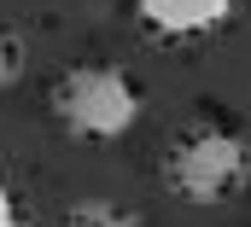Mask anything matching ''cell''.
Listing matches in <instances>:
<instances>
[{
	"label": "cell",
	"mask_w": 251,
	"mask_h": 227,
	"mask_svg": "<svg viewBox=\"0 0 251 227\" xmlns=\"http://www.w3.org/2000/svg\"><path fill=\"white\" fill-rule=\"evenodd\" d=\"M246 181V140L228 134V128H193L170 146L164 158V186L181 198V204H228Z\"/></svg>",
	"instance_id": "7a4b0ae2"
},
{
	"label": "cell",
	"mask_w": 251,
	"mask_h": 227,
	"mask_svg": "<svg viewBox=\"0 0 251 227\" xmlns=\"http://www.w3.org/2000/svg\"><path fill=\"white\" fill-rule=\"evenodd\" d=\"M0 227H18V198H12L6 181H0Z\"/></svg>",
	"instance_id": "8992f818"
},
{
	"label": "cell",
	"mask_w": 251,
	"mask_h": 227,
	"mask_svg": "<svg viewBox=\"0 0 251 227\" xmlns=\"http://www.w3.org/2000/svg\"><path fill=\"white\" fill-rule=\"evenodd\" d=\"M59 227H140V216L111 204V198H82V204H70L59 216Z\"/></svg>",
	"instance_id": "277c9868"
},
{
	"label": "cell",
	"mask_w": 251,
	"mask_h": 227,
	"mask_svg": "<svg viewBox=\"0 0 251 227\" xmlns=\"http://www.w3.org/2000/svg\"><path fill=\"white\" fill-rule=\"evenodd\" d=\"M53 116L76 140H123L140 116V88L111 64H76L53 82Z\"/></svg>",
	"instance_id": "6da1fadb"
},
{
	"label": "cell",
	"mask_w": 251,
	"mask_h": 227,
	"mask_svg": "<svg viewBox=\"0 0 251 227\" xmlns=\"http://www.w3.org/2000/svg\"><path fill=\"white\" fill-rule=\"evenodd\" d=\"M18 76H24V35L0 18V88H12Z\"/></svg>",
	"instance_id": "5b68a950"
},
{
	"label": "cell",
	"mask_w": 251,
	"mask_h": 227,
	"mask_svg": "<svg viewBox=\"0 0 251 227\" xmlns=\"http://www.w3.org/2000/svg\"><path fill=\"white\" fill-rule=\"evenodd\" d=\"M234 6L240 0H140V18H146V29H158L170 41H187V35H204L216 23H228Z\"/></svg>",
	"instance_id": "3957f363"
}]
</instances>
